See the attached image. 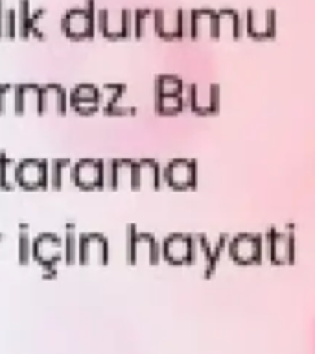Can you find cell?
<instances>
[{
	"label": "cell",
	"instance_id": "1",
	"mask_svg": "<svg viewBox=\"0 0 315 354\" xmlns=\"http://www.w3.org/2000/svg\"><path fill=\"white\" fill-rule=\"evenodd\" d=\"M17 185L24 190L50 187L48 162L39 159H24L17 165Z\"/></svg>",
	"mask_w": 315,
	"mask_h": 354
},
{
	"label": "cell",
	"instance_id": "2",
	"mask_svg": "<svg viewBox=\"0 0 315 354\" xmlns=\"http://www.w3.org/2000/svg\"><path fill=\"white\" fill-rule=\"evenodd\" d=\"M33 260H37L39 264L46 266L59 264L61 260H65V243L63 238L54 234V232H43L33 240Z\"/></svg>",
	"mask_w": 315,
	"mask_h": 354
},
{
	"label": "cell",
	"instance_id": "3",
	"mask_svg": "<svg viewBox=\"0 0 315 354\" xmlns=\"http://www.w3.org/2000/svg\"><path fill=\"white\" fill-rule=\"evenodd\" d=\"M61 28L68 39L72 41H82V39L93 37L94 33V15H93V4H88V8L82 10H70L63 17Z\"/></svg>",
	"mask_w": 315,
	"mask_h": 354
},
{
	"label": "cell",
	"instance_id": "4",
	"mask_svg": "<svg viewBox=\"0 0 315 354\" xmlns=\"http://www.w3.org/2000/svg\"><path fill=\"white\" fill-rule=\"evenodd\" d=\"M70 181L85 190L104 187V165L93 159L77 160L76 165H72Z\"/></svg>",
	"mask_w": 315,
	"mask_h": 354
},
{
	"label": "cell",
	"instance_id": "5",
	"mask_svg": "<svg viewBox=\"0 0 315 354\" xmlns=\"http://www.w3.org/2000/svg\"><path fill=\"white\" fill-rule=\"evenodd\" d=\"M68 93L61 85L50 83L41 87V102H39V115L52 113V115H65L68 111Z\"/></svg>",
	"mask_w": 315,
	"mask_h": 354
},
{
	"label": "cell",
	"instance_id": "6",
	"mask_svg": "<svg viewBox=\"0 0 315 354\" xmlns=\"http://www.w3.org/2000/svg\"><path fill=\"white\" fill-rule=\"evenodd\" d=\"M107 260V242L99 234H82L79 236V264H104Z\"/></svg>",
	"mask_w": 315,
	"mask_h": 354
},
{
	"label": "cell",
	"instance_id": "7",
	"mask_svg": "<svg viewBox=\"0 0 315 354\" xmlns=\"http://www.w3.org/2000/svg\"><path fill=\"white\" fill-rule=\"evenodd\" d=\"M41 102V87L35 83H22L15 85V115L37 113Z\"/></svg>",
	"mask_w": 315,
	"mask_h": 354
},
{
	"label": "cell",
	"instance_id": "8",
	"mask_svg": "<svg viewBox=\"0 0 315 354\" xmlns=\"http://www.w3.org/2000/svg\"><path fill=\"white\" fill-rule=\"evenodd\" d=\"M35 19L37 17L32 15L30 4H28L26 0H22L21 4H19V10H17V35H21L22 39L30 37L33 30H37L35 28Z\"/></svg>",
	"mask_w": 315,
	"mask_h": 354
},
{
	"label": "cell",
	"instance_id": "9",
	"mask_svg": "<svg viewBox=\"0 0 315 354\" xmlns=\"http://www.w3.org/2000/svg\"><path fill=\"white\" fill-rule=\"evenodd\" d=\"M17 165L19 162L10 159L4 151L0 153V187L6 190L17 187Z\"/></svg>",
	"mask_w": 315,
	"mask_h": 354
},
{
	"label": "cell",
	"instance_id": "10",
	"mask_svg": "<svg viewBox=\"0 0 315 354\" xmlns=\"http://www.w3.org/2000/svg\"><path fill=\"white\" fill-rule=\"evenodd\" d=\"M63 243H65V262L76 264L77 257H79V234L76 232V227L66 225Z\"/></svg>",
	"mask_w": 315,
	"mask_h": 354
},
{
	"label": "cell",
	"instance_id": "11",
	"mask_svg": "<svg viewBox=\"0 0 315 354\" xmlns=\"http://www.w3.org/2000/svg\"><path fill=\"white\" fill-rule=\"evenodd\" d=\"M72 165L68 159H55L48 162V174H50V187L61 188L63 187V179H65V171H70Z\"/></svg>",
	"mask_w": 315,
	"mask_h": 354
},
{
	"label": "cell",
	"instance_id": "12",
	"mask_svg": "<svg viewBox=\"0 0 315 354\" xmlns=\"http://www.w3.org/2000/svg\"><path fill=\"white\" fill-rule=\"evenodd\" d=\"M17 257L21 264H28L33 259V240L30 238L28 225L22 223L21 232H19V248H17Z\"/></svg>",
	"mask_w": 315,
	"mask_h": 354
},
{
	"label": "cell",
	"instance_id": "13",
	"mask_svg": "<svg viewBox=\"0 0 315 354\" xmlns=\"http://www.w3.org/2000/svg\"><path fill=\"white\" fill-rule=\"evenodd\" d=\"M74 100H96V102H99V91L94 85L82 83V85H76L72 88V93H68V102H74Z\"/></svg>",
	"mask_w": 315,
	"mask_h": 354
},
{
	"label": "cell",
	"instance_id": "14",
	"mask_svg": "<svg viewBox=\"0 0 315 354\" xmlns=\"http://www.w3.org/2000/svg\"><path fill=\"white\" fill-rule=\"evenodd\" d=\"M15 113V87L0 85V115Z\"/></svg>",
	"mask_w": 315,
	"mask_h": 354
},
{
	"label": "cell",
	"instance_id": "15",
	"mask_svg": "<svg viewBox=\"0 0 315 354\" xmlns=\"http://www.w3.org/2000/svg\"><path fill=\"white\" fill-rule=\"evenodd\" d=\"M68 105L79 115H93L94 111L99 107V102H96V100H74V102H68Z\"/></svg>",
	"mask_w": 315,
	"mask_h": 354
},
{
	"label": "cell",
	"instance_id": "16",
	"mask_svg": "<svg viewBox=\"0 0 315 354\" xmlns=\"http://www.w3.org/2000/svg\"><path fill=\"white\" fill-rule=\"evenodd\" d=\"M17 35V11L6 10L4 15V37L13 39Z\"/></svg>",
	"mask_w": 315,
	"mask_h": 354
},
{
	"label": "cell",
	"instance_id": "17",
	"mask_svg": "<svg viewBox=\"0 0 315 354\" xmlns=\"http://www.w3.org/2000/svg\"><path fill=\"white\" fill-rule=\"evenodd\" d=\"M4 15H6V10L2 2H0V39L4 37Z\"/></svg>",
	"mask_w": 315,
	"mask_h": 354
},
{
	"label": "cell",
	"instance_id": "18",
	"mask_svg": "<svg viewBox=\"0 0 315 354\" xmlns=\"http://www.w3.org/2000/svg\"><path fill=\"white\" fill-rule=\"evenodd\" d=\"M0 242H2V234H0Z\"/></svg>",
	"mask_w": 315,
	"mask_h": 354
}]
</instances>
